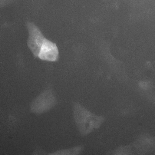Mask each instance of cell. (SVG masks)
I'll use <instances>...</instances> for the list:
<instances>
[{
	"mask_svg": "<svg viewBox=\"0 0 155 155\" xmlns=\"http://www.w3.org/2000/svg\"><path fill=\"white\" fill-rule=\"evenodd\" d=\"M73 112L76 127L81 134L86 135L99 128L104 119L77 103L73 104Z\"/></svg>",
	"mask_w": 155,
	"mask_h": 155,
	"instance_id": "6da1fadb",
	"label": "cell"
},
{
	"mask_svg": "<svg viewBox=\"0 0 155 155\" xmlns=\"http://www.w3.org/2000/svg\"><path fill=\"white\" fill-rule=\"evenodd\" d=\"M57 102L53 89L51 87H48L32 101L30 105V110L35 114H42L52 109Z\"/></svg>",
	"mask_w": 155,
	"mask_h": 155,
	"instance_id": "7a4b0ae2",
	"label": "cell"
},
{
	"mask_svg": "<svg viewBox=\"0 0 155 155\" xmlns=\"http://www.w3.org/2000/svg\"><path fill=\"white\" fill-rule=\"evenodd\" d=\"M26 25L28 33L27 45L34 56L37 58L45 38L41 30L33 22L27 21Z\"/></svg>",
	"mask_w": 155,
	"mask_h": 155,
	"instance_id": "3957f363",
	"label": "cell"
},
{
	"mask_svg": "<svg viewBox=\"0 0 155 155\" xmlns=\"http://www.w3.org/2000/svg\"><path fill=\"white\" fill-rule=\"evenodd\" d=\"M38 57L41 60L55 62L59 57V51L56 44L45 38Z\"/></svg>",
	"mask_w": 155,
	"mask_h": 155,
	"instance_id": "277c9868",
	"label": "cell"
},
{
	"mask_svg": "<svg viewBox=\"0 0 155 155\" xmlns=\"http://www.w3.org/2000/svg\"><path fill=\"white\" fill-rule=\"evenodd\" d=\"M83 147L79 146L74 147L69 149L61 150L55 151L53 153H50L51 155H74L80 153L82 150Z\"/></svg>",
	"mask_w": 155,
	"mask_h": 155,
	"instance_id": "5b68a950",
	"label": "cell"
}]
</instances>
